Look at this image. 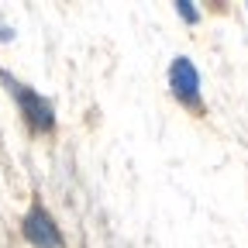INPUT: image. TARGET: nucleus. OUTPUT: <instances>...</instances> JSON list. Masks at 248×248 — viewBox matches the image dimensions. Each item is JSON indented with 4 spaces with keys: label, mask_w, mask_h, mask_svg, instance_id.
<instances>
[{
    "label": "nucleus",
    "mask_w": 248,
    "mask_h": 248,
    "mask_svg": "<svg viewBox=\"0 0 248 248\" xmlns=\"http://www.w3.org/2000/svg\"><path fill=\"white\" fill-rule=\"evenodd\" d=\"M0 79L11 86V93H14V100H17V107H21V114H24L31 131H52L55 128V110H52V104L42 97V93H35L31 86L17 83L11 73H0Z\"/></svg>",
    "instance_id": "f257e3e1"
},
{
    "label": "nucleus",
    "mask_w": 248,
    "mask_h": 248,
    "mask_svg": "<svg viewBox=\"0 0 248 248\" xmlns=\"http://www.w3.org/2000/svg\"><path fill=\"white\" fill-rule=\"evenodd\" d=\"M169 86L176 93V100L193 107V110H203V100H200V73L197 66L186 55H179L172 66H169Z\"/></svg>",
    "instance_id": "f03ea898"
},
{
    "label": "nucleus",
    "mask_w": 248,
    "mask_h": 248,
    "mask_svg": "<svg viewBox=\"0 0 248 248\" xmlns=\"http://www.w3.org/2000/svg\"><path fill=\"white\" fill-rule=\"evenodd\" d=\"M24 238L35 248H66V241L59 234V224L52 221V214L42 203H35L24 214Z\"/></svg>",
    "instance_id": "7ed1b4c3"
},
{
    "label": "nucleus",
    "mask_w": 248,
    "mask_h": 248,
    "mask_svg": "<svg viewBox=\"0 0 248 248\" xmlns=\"http://www.w3.org/2000/svg\"><path fill=\"white\" fill-rule=\"evenodd\" d=\"M176 11H179V17H183L186 24H197V21H200V14H197L190 4H186V0H179V4H176Z\"/></svg>",
    "instance_id": "20e7f679"
}]
</instances>
